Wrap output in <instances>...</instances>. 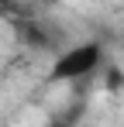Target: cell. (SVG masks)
Wrapping results in <instances>:
<instances>
[{"label": "cell", "mask_w": 124, "mask_h": 127, "mask_svg": "<svg viewBox=\"0 0 124 127\" xmlns=\"http://www.w3.org/2000/svg\"><path fill=\"white\" fill-rule=\"evenodd\" d=\"M100 65V45H76L65 55H59V62L52 65V79L55 83H69V79H83Z\"/></svg>", "instance_id": "1"}, {"label": "cell", "mask_w": 124, "mask_h": 127, "mask_svg": "<svg viewBox=\"0 0 124 127\" xmlns=\"http://www.w3.org/2000/svg\"><path fill=\"white\" fill-rule=\"evenodd\" d=\"M107 76H110V79H107V86H110V89H117V86H121V72H117V69H110Z\"/></svg>", "instance_id": "2"}, {"label": "cell", "mask_w": 124, "mask_h": 127, "mask_svg": "<svg viewBox=\"0 0 124 127\" xmlns=\"http://www.w3.org/2000/svg\"><path fill=\"white\" fill-rule=\"evenodd\" d=\"M52 127H69V124H52Z\"/></svg>", "instance_id": "3"}]
</instances>
